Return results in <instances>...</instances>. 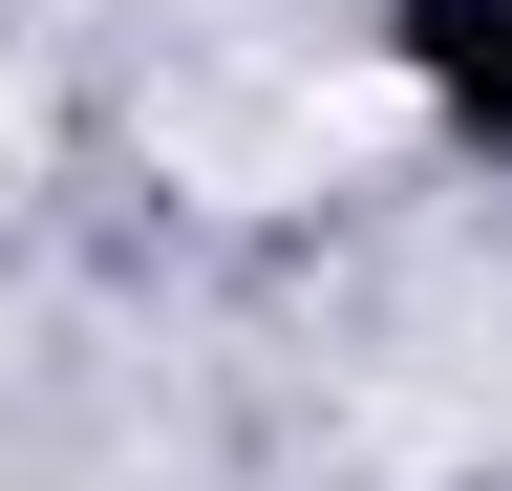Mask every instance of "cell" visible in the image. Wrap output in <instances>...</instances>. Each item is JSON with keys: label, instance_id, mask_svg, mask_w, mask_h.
Segmentation results:
<instances>
[{"label": "cell", "instance_id": "1", "mask_svg": "<svg viewBox=\"0 0 512 491\" xmlns=\"http://www.w3.org/2000/svg\"><path fill=\"white\" fill-rule=\"evenodd\" d=\"M22 150H43V107H22V65H0V193H22Z\"/></svg>", "mask_w": 512, "mask_h": 491}]
</instances>
